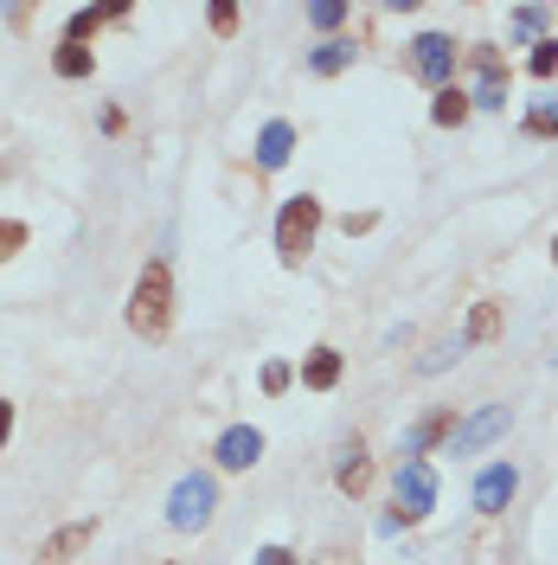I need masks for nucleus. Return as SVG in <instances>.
I'll return each instance as SVG.
<instances>
[{"label": "nucleus", "instance_id": "1", "mask_svg": "<svg viewBox=\"0 0 558 565\" xmlns=\"http://www.w3.org/2000/svg\"><path fill=\"white\" fill-rule=\"evenodd\" d=\"M129 328L142 340H167V328H174V270H167V258L142 264L135 290H129Z\"/></svg>", "mask_w": 558, "mask_h": 565}, {"label": "nucleus", "instance_id": "2", "mask_svg": "<svg viewBox=\"0 0 558 565\" xmlns=\"http://www.w3.org/2000/svg\"><path fill=\"white\" fill-rule=\"evenodd\" d=\"M315 231H321V199H283V213H276V258L283 264H302L308 251H315Z\"/></svg>", "mask_w": 558, "mask_h": 565}, {"label": "nucleus", "instance_id": "3", "mask_svg": "<svg viewBox=\"0 0 558 565\" xmlns=\"http://www.w3.org/2000/svg\"><path fill=\"white\" fill-rule=\"evenodd\" d=\"M212 508H219V482H212V476H199V469L180 476L174 495H167V521H174L180 533H199L206 521H212Z\"/></svg>", "mask_w": 558, "mask_h": 565}, {"label": "nucleus", "instance_id": "4", "mask_svg": "<svg viewBox=\"0 0 558 565\" xmlns=\"http://www.w3.org/2000/svg\"><path fill=\"white\" fill-rule=\"evenodd\" d=\"M411 72L424 77L430 90H449V84H456V39L449 33H417L411 39Z\"/></svg>", "mask_w": 558, "mask_h": 565}, {"label": "nucleus", "instance_id": "5", "mask_svg": "<svg viewBox=\"0 0 558 565\" xmlns=\"http://www.w3.org/2000/svg\"><path fill=\"white\" fill-rule=\"evenodd\" d=\"M398 521H424L430 508H437V476H430V463H398Z\"/></svg>", "mask_w": 558, "mask_h": 565}, {"label": "nucleus", "instance_id": "6", "mask_svg": "<svg viewBox=\"0 0 558 565\" xmlns=\"http://www.w3.org/2000/svg\"><path fill=\"white\" fill-rule=\"evenodd\" d=\"M507 424H514V412H507V405H488L482 417L456 424V437H449V456H475V450H488V444H494Z\"/></svg>", "mask_w": 558, "mask_h": 565}, {"label": "nucleus", "instance_id": "7", "mask_svg": "<svg viewBox=\"0 0 558 565\" xmlns=\"http://www.w3.org/2000/svg\"><path fill=\"white\" fill-rule=\"evenodd\" d=\"M514 489H521V469L514 463H488L475 476V514H501L514 501Z\"/></svg>", "mask_w": 558, "mask_h": 565}, {"label": "nucleus", "instance_id": "8", "mask_svg": "<svg viewBox=\"0 0 558 565\" xmlns=\"http://www.w3.org/2000/svg\"><path fill=\"white\" fill-rule=\"evenodd\" d=\"M212 456H219V469H251L263 456V431L258 424H231V431H219Z\"/></svg>", "mask_w": 558, "mask_h": 565}, {"label": "nucleus", "instance_id": "9", "mask_svg": "<svg viewBox=\"0 0 558 565\" xmlns=\"http://www.w3.org/2000/svg\"><path fill=\"white\" fill-rule=\"evenodd\" d=\"M437 437H456V412H449V405H437V412L417 417V424L405 431V444H398V456H405V463H424V450H430Z\"/></svg>", "mask_w": 558, "mask_h": 565}, {"label": "nucleus", "instance_id": "10", "mask_svg": "<svg viewBox=\"0 0 558 565\" xmlns=\"http://www.w3.org/2000/svg\"><path fill=\"white\" fill-rule=\"evenodd\" d=\"M475 77H482V84H475V104H482V110H501V104H507V58H501L494 45H475Z\"/></svg>", "mask_w": 558, "mask_h": 565}, {"label": "nucleus", "instance_id": "11", "mask_svg": "<svg viewBox=\"0 0 558 565\" xmlns=\"http://www.w3.org/2000/svg\"><path fill=\"white\" fill-rule=\"evenodd\" d=\"M97 540V521H65L58 533H45V546H39V565H72L84 546Z\"/></svg>", "mask_w": 558, "mask_h": 565}, {"label": "nucleus", "instance_id": "12", "mask_svg": "<svg viewBox=\"0 0 558 565\" xmlns=\"http://www.w3.org/2000/svg\"><path fill=\"white\" fill-rule=\"evenodd\" d=\"M289 154H296V129L276 116V122H263V135H258V167L263 174H276V167H289Z\"/></svg>", "mask_w": 558, "mask_h": 565}, {"label": "nucleus", "instance_id": "13", "mask_svg": "<svg viewBox=\"0 0 558 565\" xmlns=\"http://www.w3.org/2000/svg\"><path fill=\"white\" fill-rule=\"evenodd\" d=\"M340 373H347V360H340L335 347H315V354L302 360V385H308V392H335Z\"/></svg>", "mask_w": 558, "mask_h": 565}, {"label": "nucleus", "instance_id": "14", "mask_svg": "<svg viewBox=\"0 0 558 565\" xmlns=\"http://www.w3.org/2000/svg\"><path fill=\"white\" fill-rule=\"evenodd\" d=\"M469 110H475V97L449 84V90H437V104H430V122H437V129H462V122H469Z\"/></svg>", "mask_w": 558, "mask_h": 565}, {"label": "nucleus", "instance_id": "15", "mask_svg": "<svg viewBox=\"0 0 558 565\" xmlns=\"http://www.w3.org/2000/svg\"><path fill=\"white\" fill-rule=\"evenodd\" d=\"M494 335H501V302H475L462 322V347H488Z\"/></svg>", "mask_w": 558, "mask_h": 565}, {"label": "nucleus", "instance_id": "16", "mask_svg": "<svg viewBox=\"0 0 558 565\" xmlns=\"http://www.w3.org/2000/svg\"><path fill=\"white\" fill-rule=\"evenodd\" d=\"M340 495H366L372 489V456L360 450V444H353V450H347V463H340Z\"/></svg>", "mask_w": 558, "mask_h": 565}, {"label": "nucleus", "instance_id": "17", "mask_svg": "<svg viewBox=\"0 0 558 565\" xmlns=\"http://www.w3.org/2000/svg\"><path fill=\"white\" fill-rule=\"evenodd\" d=\"M52 72H58V77H90V72H97V52H90V45H72V39H65V45L52 52Z\"/></svg>", "mask_w": 558, "mask_h": 565}, {"label": "nucleus", "instance_id": "18", "mask_svg": "<svg viewBox=\"0 0 558 565\" xmlns=\"http://www.w3.org/2000/svg\"><path fill=\"white\" fill-rule=\"evenodd\" d=\"M347 65H353V45H347V39H328L321 52H308V72H321V77L347 72Z\"/></svg>", "mask_w": 558, "mask_h": 565}, {"label": "nucleus", "instance_id": "19", "mask_svg": "<svg viewBox=\"0 0 558 565\" xmlns=\"http://www.w3.org/2000/svg\"><path fill=\"white\" fill-rule=\"evenodd\" d=\"M103 20H116V7H77V13H72V26H65V39H72V45H84V39L97 33Z\"/></svg>", "mask_w": 558, "mask_h": 565}, {"label": "nucleus", "instance_id": "20", "mask_svg": "<svg viewBox=\"0 0 558 565\" xmlns=\"http://www.w3.org/2000/svg\"><path fill=\"white\" fill-rule=\"evenodd\" d=\"M340 20H347V0H315L308 7V26H321V33H335Z\"/></svg>", "mask_w": 558, "mask_h": 565}, {"label": "nucleus", "instance_id": "21", "mask_svg": "<svg viewBox=\"0 0 558 565\" xmlns=\"http://www.w3.org/2000/svg\"><path fill=\"white\" fill-rule=\"evenodd\" d=\"M526 72H533V77H552V72H558V39H539V45H533Z\"/></svg>", "mask_w": 558, "mask_h": 565}, {"label": "nucleus", "instance_id": "22", "mask_svg": "<svg viewBox=\"0 0 558 565\" xmlns=\"http://www.w3.org/2000/svg\"><path fill=\"white\" fill-rule=\"evenodd\" d=\"M289 379H296L289 360H263V392H270V399H276V392H289Z\"/></svg>", "mask_w": 558, "mask_h": 565}, {"label": "nucleus", "instance_id": "23", "mask_svg": "<svg viewBox=\"0 0 558 565\" xmlns=\"http://www.w3.org/2000/svg\"><path fill=\"white\" fill-rule=\"evenodd\" d=\"M26 238H33V231L20 226V219H0V258H13V251H20Z\"/></svg>", "mask_w": 558, "mask_h": 565}, {"label": "nucleus", "instance_id": "24", "mask_svg": "<svg viewBox=\"0 0 558 565\" xmlns=\"http://www.w3.org/2000/svg\"><path fill=\"white\" fill-rule=\"evenodd\" d=\"M526 135H558V110H533L526 116Z\"/></svg>", "mask_w": 558, "mask_h": 565}, {"label": "nucleus", "instance_id": "25", "mask_svg": "<svg viewBox=\"0 0 558 565\" xmlns=\"http://www.w3.org/2000/svg\"><path fill=\"white\" fill-rule=\"evenodd\" d=\"M212 33H238V7H231V0L212 7Z\"/></svg>", "mask_w": 558, "mask_h": 565}, {"label": "nucleus", "instance_id": "26", "mask_svg": "<svg viewBox=\"0 0 558 565\" xmlns=\"http://www.w3.org/2000/svg\"><path fill=\"white\" fill-rule=\"evenodd\" d=\"M514 26H521V33L533 39L539 26H546V13H539V7H521V13H514Z\"/></svg>", "mask_w": 558, "mask_h": 565}, {"label": "nucleus", "instance_id": "27", "mask_svg": "<svg viewBox=\"0 0 558 565\" xmlns=\"http://www.w3.org/2000/svg\"><path fill=\"white\" fill-rule=\"evenodd\" d=\"M258 565H302V559L289 553V546H263V553H258Z\"/></svg>", "mask_w": 558, "mask_h": 565}, {"label": "nucleus", "instance_id": "28", "mask_svg": "<svg viewBox=\"0 0 558 565\" xmlns=\"http://www.w3.org/2000/svg\"><path fill=\"white\" fill-rule=\"evenodd\" d=\"M7 437H13V405L0 399V450H7Z\"/></svg>", "mask_w": 558, "mask_h": 565}, {"label": "nucleus", "instance_id": "29", "mask_svg": "<svg viewBox=\"0 0 558 565\" xmlns=\"http://www.w3.org/2000/svg\"><path fill=\"white\" fill-rule=\"evenodd\" d=\"M552 258H558V238H552Z\"/></svg>", "mask_w": 558, "mask_h": 565}]
</instances>
